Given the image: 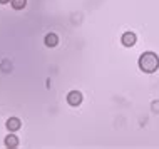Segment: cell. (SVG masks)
<instances>
[{
	"label": "cell",
	"mask_w": 159,
	"mask_h": 149,
	"mask_svg": "<svg viewBox=\"0 0 159 149\" xmlns=\"http://www.w3.org/2000/svg\"><path fill=\"white\" fill-rule=\"evenodd\" d=\"M139 67L141 70L148 72V74H151V72H156L157 67H159V59L157 55L154 52H146L139 57Z\"/></svg>",
	"instance_id": "6da1fadb"
},
{
	"label": "cell",
	"mask_w": 159,
	"mask_h": 149,
	"mask_svg": "<svg viewBox=\"0 0 159 149\" xmlns=\"http://www.w3.org/2000/svg\"><path fill=\"white\" fill-rule=\"evenodd\" d=\"M67 102L70 106H79L80 102H82V94H80L79 91H72L67 94Z\"/></svg>",
	"instance_id": "7a4b0ae2"
},
{
	"label": "cell",
	"mask_w": 159,
	"mask_h": 149,
	"mask_svg": "<svg viewBox=\"0 0 159 149\" xmlns=\"http://www.w3.org/2000/svg\"><path fill=\"white\" fill-rule=\"evenodd\" d=\"M7 129L8 131H19L20 129V126H22V122H20V119L19 117H10L7 121Z\"/></svg>",
	"instance_id": "3957f363"
},
{
	"label": "cell",
	"mask_w": 159,
	"mask_h": 149,
	"mask_svg": "<svg viewBox=\"0 0 159 149\" xmlns=\"http://www.w3.org/2000/svg\"><path fill=\"white\" fill-rule=\"evenodd\" d=\"M121 40H122V44L126 45V47H131V45L136 44V35H134L132 32H126V34L122 35Z\"/></svg>",
	"instance_id": "277c9868"
},
{
	"label": "cell",
	"mask_w": 159,
	"mask_h": 149,
	"mask_svg": "<svg viewBox=\"0 0 159 149\" xmlns=\"http://www.w3.org/2000/svg\"><path fill=\"white\" fill-rule=\"evenodd\" d=\"M59 44V37L55 34H47L45 35V45L47 47H55Z\"/></svg>",
	"instance_id": "5b68a950"
},
{
	"label": "cell",
	"mask_w": 159,
	"mask_h": 149,
	"mask_svg": "<svg viewBox=\"0 0 159 149\" xmlns=\"http://www.w3.org/2000/svg\"><path fill=\"white\" fill-rule=\"evenodd\" d=\"M5 146L7 147H17V146H19V139H17L14 134L7 136V138H5Z\"/></svg>",
	"instance_id": "8992f818"
},
{
	"label": "cell",
	"mask_w": 159,
	"mask_h": 149,
	"mask_svg": "<svg viewBox=\"0 0 159 149\" xmlns=\"http://www.w3.org/2000/svg\"><path fill=\"white\" fill-rule=\"evenodd\" d=\"M27 5V0H12V7L15 8V10H20V8H24Z\"/></svg>",
	"instance_id": "52a82bcc"
},
{
	"label": "cell",
	"mask_w": 159,
	"mask_h": 149,
	"mask_svg": "<svg viewBox=\"0 0 159 149\" xmlns=\"http://www.w3.org/2000/svg\"><path fill=\"white\" fill-rule=\"evenodd\" d=\"M2 65H3V67H2V69H3V70H5V72H8V67H7V65H8V62L5 61V62H3V64H2Z\"/></svg>",
	"instance_id": "ba28073f"
},
{
	"label": "cell",
	"mask_w": 159,
	"mask_h": 149,
	"mask_svg": "<svg viewBox=\"0 0 159 149\" xmlns=\"http://www.w3.org/2000/svg\"><path fill=\"white\" fill-rule=\"evenodd\" d=\"M152 109H154V111H159V102H154V104H152Z\"/></svg>",
	"instance_id": "9c48e42d"
},
{
	"label": "cell",
	"mask_w": 159,
	"mask_h": 149,
	"mask_svg": "<svg viewBox=\"0 0 159 149\" xmlns=\"http://www.w3.org/2000/svg\"><path fill=\"white\" fill-rule=\"evenodd\" d=\"M7 2H12V0H0V3H7Z\"/></svg>",
	"instance_id": "30bf717a"
}]
</instances>
